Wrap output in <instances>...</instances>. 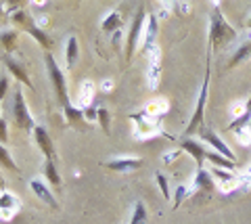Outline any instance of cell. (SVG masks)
<instances>
[{
	"label": "cell",
	"instance_id": "obj_5",
	"mask_svg": "<svg viewBox=\"0 0 251 224\" xmlns=\"http://www.w3.org/2000/svg\"><path fill=\"white\" fill-rule=\"evenodd\" d=\"M13 120L21 130H25V132L36 128V122H34V118H31V113L27 109L25 97H23L21 90H15V95H13Z\"/></svg>",
	"mask_w": 251,
	"mask_h": 224
},
{
	"label": "cell",
	"instance_id": "obj_32",
	"mask_svg": "<svg viewBox=\"0 0 251 224\" xmlns=\"http://www.w3.org/2000/svg\"><path fill=\"white\" fill-rule=\"evenodd\" d=\"M25 2L27 0H2V6H4L6 15H13V13H17L21 9H25Z\"/></svg>",
	"mask_w": 251,
	"mask_h": 224
},
{
	"label": "cell",
	"instance_id": "obj_37",
	"mask_svg": "<svg viewBox=\"0 0 251 224\" xmlns=\"http://www.w3.org/2000/svg\"><path fill=\"white\" fill-rule=\"evenodd\" d=\"M84 118L90 120V122H97L99 120V107H86V109H84Z\"/></svg>",
	"mask_w": 251,
	"mask_h": 224
},
{
	"label": "cell",
	"instance_id": "obj_8",
	"mask_svg": "<svg viewBox=\"0 0 251 224\" xmlns=\"http://www.w3.org/2000/svg\"><path fill=\"white\" fill-rule=\"evenodd\" d=\"M107 170H111V172H134L143 166V159L140 157H134V155H126V157H115V159H109L103 164Z\"/></svg>",
	"mask_w": 251,
	"mask_h": 224
},
{
	"label": "cell",
	"instance_id": "obj_21",
	"mask_svg": "<svg viewBox=\"0 0 251 224\" xmlns=\"http://www.w3.org/2000/svg\"><path fill=\"white\" fill-rule=\"evenodd\" d=\"M145 113L149 115V118H153V120H159V118H163V115L168 113V103L163 101V99H153V101L147 103Z\"/></svg>",
	"mask_w": 251,
	"mask_h": 224
},
{
	"label": "cell",
	"instance_id": "obj_38",
	"mask_svg": "<svg viewBox=\"0 0 251 224\" xmlns=\"http://www.w3.org/2000/svg\"><path fill=\"white\" fill-rule=\"evenodd\" d=\"M6 92H9V78L2 75V78H0V101L6 97Z\"/></svg>",
	"mask_w": 251,
	"mask_h": 224
},
{
	"label": "cell",
	"instance_id": "obj_47",
	"mask_svg": "<svg viewBox=\"0 0 251 224\" xmlns=\"http://www.w3.org/2000/svg\"><path fill=\"white\" fill-rule=\"evenodd\" d=\"M247 27L251 29V15H249V19H247Z\"/></svg>",
	"mask_w": 251,
	"mask_h": 224
},
{
	"label": "cell",
	"instance_id": "obj_46",
	"mask_svg": "<svg viewBox=\"0 0 251 224\" xmlns=\"http://www.w3.org/2000/svg\"><path fill=\"white\" fill-rule=\"evenodd\" d=\"M211 4H214V6H220V0H211Z\"/></svg>",
	"mask_w": 251,
	"mask_h": 224
},
{
	"label": "cell",
	"instance_id": "obj_1",
	"mask_svg": "<svg viewBox=\"0 0 251 224\" xmlns=\"http://www.w3.org/2000/svg\"><path fill=\"white\" fill-rule=\"evenodd\" d=\"M237 38V29H234L226 17L220 11V6H214L211 11V17H209V49L207 52L211 55V50H216L222 42H228Z\"/></svg>",
	"mask_w": 251,
	"mask_h": 224
},
{
	"label": "cell",
	"instance_id": "obj_22",
	"mask_svg": "<svg viewBox=\"0 0 251 224\" xmlns=\"http://www.w3.org/2000/svg\"><path fill=\"white\" fill-rule=\"evenodd\" d=\"M205 159L209 164H214L216 168H224V170H230V172H234V166H237V161H230L228 157H224L222 153H218V151H207Z\"/></svg>",
	"mask_w": 251,
	"mask_h": 224
},
{
	"label": "cell",
	"instance_id": "obj_43",
	"mask_svg": "<svg viewBox=\"0 0 251 224\" xmlns=\"http://www.w3.org/2000/svg\"><path fill=\"white\" fill-rule=\"evenodd\" d=\"M4 15H6V11H4V6H2V2H0V19H2V17H4Z\"/></svg>",
	"mask_w": 251,
	"mask_h": 224
},
{
	"label": "cell",
	"instance_id": "obj_18",
	"mask_svg": "<svg viewBox=\"0 0 251 224\" xmlns=\"http://www.w3.org/2000/svg\"><path fill=\"white\" fill-rule=\"evenodd\" d=\"M249 122H251V95H249V99L245 101V105H243V111L232 120V124L228 126V130H230V132H239V130L247 128Z\"/></svg>",
	"mask_w": 251,
	"mask_h": 224
},
{
	"label": "cell",
	"instance_id": "obj_33",
	"mask_svg": "<svg viewBox=\"0 0 251 224\" xmlns=\"http://www.w3.org/2000/svg\"><path fill=\"white\" fill-rule=\"evenodd\" d=\"M97 124H100V128H103L105 134H109V124H111V115H109L107 107H99V120H97Z\"/></svg>",
	"mask_w": 251,
	"mask_h": 224
},
{
	"label": "cell",
	"instance_id": "obj_41",
	"mask_svg": "<svg viewBox=\"0 0 251 224\" xmlns=\"http://www.w3.org/2000/svg\"><path fill=\"white\" fill-rule=\"evenodd\" d=\"M113 46H115V49H117V46H120V42H122V32H120V29H117V32L113 34Z\"/></svg>",
	"mask_w": 251,
	"mask_h": 224
},
{
	"label": "cell",
	"instance_id": "obj_40",
	"mask_svg": "<svg viewBox=\"0 0 251 224\" xmlns=\"http://www.w3.org/2000/svg\"><path fill=\"white\" fill-rule=\"evenodd\" d=\"M163 6H166V11H172V9H176V0H161Z\"/></svg>",
	"mask_w": 251,
	"mask_h": 224
},
{
	"label": "cell",
	"instance_id": "obj_45",
	"mask_svg": "<svg viewBox=\"0 0 251 224\" xmlns=\"http://www.w3.org/2000/svg\"><path fill=\"white\" fill-rule=\"evenodd\" d=\"M2 191H4V180L0 178V193H2Z\"/></svg>",
	"mask_w": 251,
	"mask_h": 224
},
{
	"label": "cell",
	"instance_id": "obj_31",
	"mask_svg": "<svg viewBox=\"0 0 251 224\" xmlns=\"http://www.w3.org/2000/svg\"><path fill=\"white\" fill-rule=\"evenodd\" d=\"M155 182H157V187H159L163 199H168V201H172V193H170V184H168V178H166V176L157 172V174H155Z\"/></svg>",
	"mask_w": 251,
	"mask_h": 224
},
{
	"label": "cell",
	"instance_id": "obj_44",
	"mask_svg": "<svg viewBox=\"0 0 251 224\" xmlns=\"http://www.w3.org/2000/svg\"><path fill=\"white\" fill-rule=\"evenodd\" d=\"M31 2H34V4H44L46 0H31Z\"/></svg>",
	"mask_w": 251,
	"mask_h": 224
},
{
	"label": "cell",
	"instance_id": "obj_3",
	"mask_svg": "<svg viewBox=\"0 0 251 224\" xmlns=\"http://www.w3.org/2000/svg\"><path fill=\"white\" fill-rule=\"evenodd\" d=\"M44 63H46V72H49V78H50V84L54 88V95H57L59 103L63 107L69 105V95H67V82H65V74L61 72V67L57 65V61L50 52H44Z\"/></svg>",
	"mask_w": 251,
	"mask_h": 224
},
{
	"label": "cell",
	"instance_id": "obj_19",
	"mask_svg": "<svg viewBox=\"0 0 251 224\" xmlns=\"http://www.w3.org/2000/svg\"><path fill=\"white\" fill-rule=\"evenodd\" d=\"M42 174H44V178L50 182V187H52V189H61L63 178H61V174H59L57 166H54V159H46V161H44Z\"/></svg>",
	"mask_w": 251,
	"mask_h": 224
},
{
	"label": "cell",
	"instance_id": "obj_17",
	"mask_svg": "<svg viewBox=\"0 0 251 224\" xmlns=\"http://www.w3.org/2000/svg\"><path fill=\"white\" fill-rule=\"evenodd\" d=\"M94 82L90 80H84L80 84V92H77V99H75V105L80 107V109H86V107H92V99H94Z\"/></svg>",
	"mask_w": 251,
	"mask_h": 224
},
{
	"label": "cell",
	"instance_id": "obj_28",
	"mask_svg": "<svg viewBox=\"0 0 251 224\" xmlns=\"http://www.w3.org/2000/svg\"><path fill=\"white\" fill-rule=\"evenodd\" d=\"M17 38H19V34L15 32V29H4V32H0V44L9 50V55L17 49Z\"/></svg>",
	"mask_w": 251,
	"mask_h": 224
},
{
	"label": "cell",
	"instance_id": "obj_20",
	"mask_svg": "<svg viewBox=\"0 0 251 224\" xmlns=\"http://www.w3.org/2000/svg\"><path fill=\"white\" fill-rule=\"evenodd\" d=\"M249 57H251V36L247 38V40H243V44L239 46L237 50H234V55H232L230 63H228V69L237 67V65H241V63H245Z\"/></svg>",
	"mask_w": 251,
	"mask_h": 224
},
{
	"label": "cell",
	"instance_id": "obj_13",
	"mask_svg": "<svg viewBox=\"0 0 251 224\" xmlns=\"http://www.w3.org/2000/svg\"><path fill=\"white\" fill-rule=\"evenodd\" d=\"M29 189H31V193L40 199L42 203H46L49 207H52V210H57L59 207V203H57V199H54V193L46 187V184L42 182V180H31L29 182Z\"/></svg>",
	"mask_w": 251,
	"mask_h": 224
},
{
	"label": "cell",
	"instance_id": "obj_23",
	"mask_svg": "<svg viewBox=\"0 0 251 224\" xmlns=\"http://www.w3.org/2000/svg\"><path fill=\"white\" fill-rule=\"evenodd\" d=\"M120 27H122V15L117 11L109 13L107 17H103V21H100V29H103L105 34H115Z\"/></svg>",
	"mask_w": 251,
	"mask_h": 224
},
{
	"label": "cell",
	"instance_id": "obj_27",
	"mask_svg": "<svg viewBox=\"0 0 251 224\" xmlns=\"http://www.w3.org/2000/svg\"><path fill=\"white\" fill-rule=\"evenodd\" d=\"M63 113H65V120L69 122V124H82L86 118H84V109H80L77 105H72L69 103L67 107H63Z\"/></svg>",
	"mask_w": 251,
	"mask_h": 224
},
{
	"label": "cell",
	"instance_id": "obj_36",
	"mask_svg": "<svg viewBox=\"0 0 251 224\" xmlns=\"http://www.w3.org/2000/svg\"><path fill=\"white\" fill-rule=\"evenodd\" d=\"M239 187H243V189H249L251 187V166L245 170V174L239 178Z\"/></svg>",
	"mask_w": 251,
	"mask_h": 224
},
{
	"label": "cell",
	"instance_id": "obj_39",
	"mask_svg": "<svg viewBox=\"0 0 251 224\" xmlns=\"http://www.w3.org/2000/svg\"><path fill=\"white\" fill-rule=\"evenodd\" d=\"M180 153H182V149H180V151H168L166 153V155H163V164H172V161H174L176 157H180Z\"/></svg>",
	"mask_w": 251,
	"mask_h": 224
},
{
	"label": "cell",
	"instance_id": "obj_11",
	"mask_svg": "<svg viewBox=\"0 0 251 224\" xmlns=\"http://www.w3.org/2000/svg\"><path fill=\"white\" fill-rule=\"evenodd\" d=\"M180 149L186 151L191 157H195V161H197V168H203V164H205V153H207V149H203V145L199 141H195V138L186 136L184 141H180Z\"/></svg>",
	"mask_w": 251,
	"mask_h": 224
},
{
	"label": "cell",
	"instance_id": "obj_34",
	"mask_svg": "<svg viewBox=\"0 0 251 224\" xmlns=\"http://www.w3.org/2000/svg\"><path fill=\"white\" fill-rule=\"evenodd\" d=\"M188 195V189L184 187V184H180V187H176V195L172 197V203H174V207H178L180 203H182V199Z\"/></svg>",
	"mask_w": 251,
	"mask_h": 224
},
{
	"label": "cell",
	"instance_id": "obj_14",
	"mask_svg": "<svg viewBox=\"0 0 251 224\" xmlns=\"http://www.w3.org/2000/svg\"><path fill=\"white\" fill-rule=\"evenodd\" d=\"M2 61H4L6 69H9V74H13V78H15V80H19L21 84H25L27 88H34V84H31L29 75H27V72H25V67H23L19 61H15L11 55H4Z\"/></svg>",
	"mask_w": 251,
	"mask_h": 224
},
{
	"label": "cell",
	"instance_id": "obj_26",
	"mask_svg": "<svg viewBox=\"0 0 251 224\" xmlns=\"http://www.w3.org/2000/svg\"><path fill=\"white\" fill-rule=\"evenodd\" d=\"M0 166H2L4 170H9V172L19 174V166L15 164V159H13V155H11V151L6 149L2 143H0Z\"/></svg>",
	"mask_w": 251,
	"mask_h": 224
},
{
	"label": "cell",
	"instance_id": "obj_2",
	"mask_svg": "<svg viewBox=\"0 0 251 224\" xmlns=\"http://www.w3.org/2000/svg\"><path fill=\"white\" fill-rule=\"evenodd\" d=\"M207 88H209V57H207V69H205V80H203L197 97V105H195L193 118L188 122V126L184 130V136H191L195 132H199L203 128V120H205V103H207Z\"/></svg>",
	"mask_w": 251,
	"mask_h": 224
},
{
	"label": "cell",
	"instance_id": "obj_42",
	"mask_svg": "<svg viewBox=\"0 0 251 224\" xmlns=\"http://www.w3.org/2000/svg\"><path fill=\"white\" fill-rule=\"evenodd\" d=\"M100 88H103L105 92H109V90L113 88V82H111V80H103V84H100Z\"/></svg>",
	"mask_w": 251,
	"mask_h": 224
},
{
	"label": "cell",
	"instance_id": "obj_24",
	"mask_svg": "<svg viewBox=\"0 0 251 224\" xmlns=\"http://www.w3.org/2000/svg\"><path fill=\"white\" fill-rule=\"evenodd\" d=\"M77 52H80V46H77V38H75V36H69V38H67V46H65V63H67V69H74V67H75Z\"/></svg>",
	"mask_w": 251,
	"mask_h": 224
},
{
	"label": "cell",
	"instance_id": "obj_7",
	"mask_svg": "<svg viewBox=\"0 0 251 224\" xmlns=\"http://www.w3.org/2000/svg\"><path fill=\"white\" fill-rule=\"evenodd\" d=\"M199 134H201V138H203V141H205V143H209V147H214V151L222 153V155H224V157H228L230 161H234V159H237V157H234V153H232V149H230V147L226 145V143H224L222 138H220V136H218V134H216V132H214V130H211V128L203 126V128L199 130Z\"/></svg>",
	"mask_w": 251,
	"mask_h": 224
},
{
	"label": "cell",
	"instance_id": "obj_29",
	"mask_svg": "<svg viewBox=\"0 0 251 224\" xmlns=\"http://www.w3.org/2000/svg\"><path fill=\"white\" fill-rule=\"evenodd\" d=\"M130 224H147V205L143 201L134 203V212H132Z\"/></svg>",
	"mask_w": 251,
	"mask_h": 224
},
{
	"label": "cell",
	"instance_id": "obj_30",
	"mask_svg": "<svg viewBox=\"0 0 251 224\" xmlns=\"http://www.w3.org/2000/svg\"><path fill=\"white\" fill-rule=\"evenodd\" d=\"M159 74H161L159 61H151V63H149V72H147V80H149V86H151V88H157V82H159Z\"/></svg>",
	"mask_w": 251,
	"mask_h": 224
},
{
	"label": "cell",
	"instance_id": "obj_9",
	"mask_svg": "<svg viewBox=\"0 0 251 224\" xmlns=\"http://www.w3.org/2000/svg\"><path fill=\"white\" fill-rule=\"evenodd\" d=\"M34 141H36V147L42 151V155L46 157V159H54L57 157V151H54V145H52V141H50V136H49V132L42 128V126H36L34 130Z\"/></svg>",
	"mask_w": 251,
	"mask_h": 224
},
{
	"label": "cell",
	"instance_id": "obj_16",
	"mask_svg": "<svg viewBox=\"0 0 251 224\" xmlns=\"http://www.w3.org/2000/svg\"><path fill=\"white\" fill-rule=\"evenodd\" d=\"M211 176H214V180L222 184V189L224 191H230L234 187H239V178L234 176V172H230V170H224V168H211L209 170Z\"/></svg>",
	"mask_w": 251,
	"mask_h": 224
},
{
	"label": "cell",
	"instance_id": "obj_6",
	"mask_svg": "<svg viewBox=\"0 0 251 224\" xmlns=\"http://www.w3.org/2000/svg\"><path fill=\"white\" fill-rule=\"evenodd\" d=\"M132 122H134V134L138 138H151V136L159 134V126H157L155 120L149 118L145 111L132 115Z\"/></svg>",
	"mask_w": 251,
	"mask_h": 224
},
{
	"label": "cell",
	"instance_id": "obj_12",
	"mask_svg": "<svg viewBox=\"0 0 251 224\" xmlns=\"http://www.w3.org/2000/svg\"><path fill=\"white\" fill-rule=\"evenodd\" d=\"M21 27L25 29V32H27L31 38H34V40H36L38 44H40V46H42V49H44L46 52H49V49H50V44H52V42L49 40V36L44 34V29H42L40 25H38V23H36L34 19L29 17V15H27V19H25V23H23Z\"/></svg>",
	"mask_w": 251,
	"mask_h": 224
},
{
	"label": "cell",
	"instance_id": "obj_15",
	"mask_svg": "<svg viewBox=\"0 0 251 224\" xmlns=\"http://www.w3.org/2000/svg\"><path fill=\"white\" fill-rule=\"evenodd\" d=\"M191 187L193 189H197V191H216V180H214V176H211L209 170L205 168H197V172H195V178L191 182Z\"/></svg>",
	"mask_w": 251,
	"mask_h": 224
},
{
	"label": "cell",
	"instance_id": "obj_4",
	"mask_svg": "<svg viewBox=\"0 0 251 224\" xmlns=\"http://www.w3.org/2000/svg\"><path fill=\"white\" fill-rule=\"evenodd\" d=\"M147 11L145 9H138V13L134 15L132 19V27L128 32V38H126V61H130L132 55L136 52L138 44L143 42V34H145V25H147Z\"/></svg>",
	"mask_w": 251,
	"mask_h": 224
},
{
	"label": "cell",
	"instance_id": "obj_35",
	"mask_svg": "<svg viewBox=\"0 0 251 224\" xmlns=\"http://www.w3.org/2000/svg\"><path fill=\"white\" fill-rule=\"evenodd\" d=\"M9 141V124H6V120L0 118V143H6Z\"/></svg>",
	"mask_w": 251,
	"mask_h": 224
},
{
	"label": "cell",
	"instance_id": "obj_10",
	"mask_svg": "<svg viewBox=\"0 0 251 224\" xmlns=\"http://www.w3.org/2000/svg\"><path fill=\"white\" fill-rule=\"evenodd\" d=\"M157 27H159V23H157V17L151 13L147 17V25H145V34H143V42H140V50L147 52L151 50V49H155L157 46Z\"/></svg>",
	"mask_w": 251,
	"mask_h": 224
},
{
	"label": "cell",
	"instance_id": "obj_25",
	"mask_svg": "<svg viewBox=\"0 0 251 224\" xmlns=\"http://www.w3.org/2000/svg\"><path fill=\"white\" fill-rule=\"evenodd\" d=\"M0 210L11 212V214H17V210H19V199L15 197L13 193L2 191V193H0Z\"/></svg>",
	"mask_w": 251,
	"mask_h": 224
}]
</instances>
